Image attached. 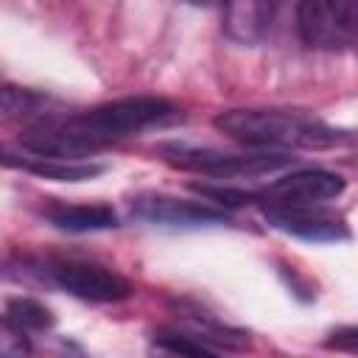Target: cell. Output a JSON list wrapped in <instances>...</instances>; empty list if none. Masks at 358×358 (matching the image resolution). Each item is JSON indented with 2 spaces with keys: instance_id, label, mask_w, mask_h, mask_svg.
I'll use <instances>...</instances> for the list:
<instances>
[{
  "instance_id": "obj_1",
  "label": "cell",
  "mask_w": 358,
  "mask_h": 358,
  "mask_svg": "<svg viewBox=\"0 0 358 358\" xmlns=\"http://www.w3.org/2000/svg\"><path fill=\"white\" fill-rule=\"evenodd\" d=\"M213 126L235 143L255 148H333L355 143V131L333 129L313 115L291 109H227Z\"/></svg>"
},
{
  "instance_id": "obj_2",
  "label": "cell",
  "mask_w": 358,
  "mask_h": 358,
  "mask_svg": "<svg viewBox=\"0 0 358 358\" xmlns=\"http://www.w3.org/2000/svg\"><path fill=\"white\" fill-rule=\"evenodd\" d=\"M179 117V109L157 95H131V98H117L98 103L87 112H76L64 117V126L81 137L87 145L95 151L106 148L115 140L140 134L151 126H162Z\"/></svg>"
},
{
  "instance_id": "obj_3",
  "label": "cell",
  "mask_w": 358,
  "mask_h": 358,
  "mask_svg": "<svg viewBox=\"0 0 358 358\" xmlns=\"http://www.w3.org/2000/svg\"><path fill=\"white\" fill-rule=\"evenodd\" d=\"M159 157L179 171L207 173V176H218V179L271 173V171L291 165V159H294L288 154H266V151H252V154L243 151L241 154V151H221L213 145H190V143H162Z\"/></svg>"
},
{
  "instance_id": "obj_4",
  "label": "cell",
  "mask_w": 358,
  "mask_h": 358,
  "mask_svg": "<svg viewBox=\"0 0 358 358\" xmlns=\"http://www.w3.org/2000/svg\"><path fill=\"white\" fill-rule=\"evenodd\" d=\"M299 39L324 53L358 45V0H305L296 6Z\"/></svg>"
},
{
  "instance_id": "obj_5",
  "label": "cell",
  "mask_w": 358,
  "mask_h": 358,
  "mask_svg": "<svg viewBox=\"0 0 358 358\" xmlns=\"http://www.w3.org/2000/svg\"><path fill=\"white\" fill-rule=\"evenodd\" d=\"M42 274L59 291L87 302H123L134 294V285L123 274L90 260H73V257L48 260Z\"/></svg>"
},
{
  "instance_id": "obj_6",
  "label": "cell",
  "mask_w": 358,
  "mask_h": 358,
  "mask_svg": "<svg viewBox=\"0 0 358 358\" xmlns=\"http://www.w3.org/2000/svg\"><path fill=\"white\" fill-rule=\"evenodd\" d=\"M344 187L347 185L338 173H330L322 168H302L257 190V204L260 207H319L322 201L341 196Z\"/></svg>"
},
{
  "instance_id": "obj_7",
  "label": "cell",
  "mask_w": 358,
  "mask_h": 358,
  "mask_svg": "<svg viewBox=\"0 0 358 358\" xmlns=\"http://www.w3.org/2000/svg\"><path fill=\"white\" fill-rule=\"evenodd\" d=\"M131 213L140 221H148L154 227H218L227 224V213L199 204V201H187V199H173L165 193H140L131 199Z\"/></svg>"
},
{
  "instance_id": "obj_8",
  "label": "cell",
  "mask_w": 358,
  "mask_h": 358,
  "mask_svg": "<svg viewBox=\"0 0 358 358\" xmlns=\"http://www.w3.org/2000/svg\"><path fill=\"white\" fill-rule=\"evenodd\" d=\"M266 221L302 241L313 243H338L350 238V229L341 218L319 210V207H263Z\"/></svg>"
},
{
  "instance_id": "obj_9",
  "label": "cell",
  "mask_w": 358,
  "mask_h": 358,
  "mask_svg": "<svg viewBox=\"0 0 358 358\" xmlns=\"http://www.w3.org/2000/svg\"><path fill=\"white\" fill-rule=\"evenodd\" d=\"M42 218L62 232H101L117 227V213L109 204H67L53 199L42 207Z\"/></svg>"
},
{
  "instance_id": "obj_10",
  "label": "cell",
  "mask_w": 358,
  "mask_h": 358,
  "mask_svg": "<svg viewBox=\"0 0 358 358\" xmlns=\"http://www.w3.org/2000/svg\"><path fill=\"white\" fill-rule=\"evenodd\" d=\"M221 20H224L221 28L232 42L257 45L271 31L274 6L271 3H232L224 8Z\"/></svg>"
},
{
  "instance_id": "obj_11",
  "label": "cell",
  "mask_w": 358,
  "mask_h": 358,
  "mask_svg": "<svg viewBox=\"0 0 358 358\" xmlns=\"http://www.w3.org/2000/svg\"><path fill=\"white\" fill-rule=\"evenodd\" d=\"M3 115L8 120H22L25 129L67 117V112H59V103L53 98L39 95L34 90L11 87V84L3 87Z\"/></svg>"
},
{
  "instance_id": "obj_12",
  "label": "cell",
  "mask_w": 358,
  "mask_h": 358,
  "mask_svg": "<svg viewBox=\"0 0 358 358\" xmlns=\"http://www.w3.org/2000/svg\"><path fill=\"white\" fill-rule=\"evenodd\" d=\"M3 162L6 165H20L36 176H45V179H56V182H84V179H92L98 173H103V165L101 162H56V159H14L11 154H3Z\"/></svg>"
},
{
  "instance_id": "obj_13",
  "label": "cell",
  "mask_w": 358,
  "mask_h": 358,
  "mask_svg": "<svg viewBox=\"0 0 358 358\" xmlns=\"http://www.w3.org/2000/svg\"><path fill=\"white\" fill-rule=\"evenodd\" d=\"M3 322L14 324L22 333H39V330H50L56 319H53L50 308H45L42 302H36L31 296H8Z\"/></svg>"
},
{
  "instance_id": "obj_14",
  "label": "cell",
  "mask_w": 358,
  "mask_h": 358,
  "mask_svg": "<svg viewBox=\"0 0 358 358\" xmlns=\"http://www.w3.org/2000/svg\"><path fill=\"white\" fill-rule=\"evenodd\" d=\"M154 344H157V350H162V352L171 355V358H221V355H215L204 341L187 336L185 330L162 327V330L154 333Z\"/></svg>"
},
{
  "instance_id": "obj_15",
  "label": "cell",
  "mask_w": 358,
  "mask_h": 358,
  "mask_svg": "<svg viewBox=\"0 0 358 358\" xmlns=\"http://www.w3.org/2000/svg\"><path fill=\"white\" fill-rule=\"evenodd\" d=\"M193 190L221 207L257 204V190H243V187H232V185H193Z\"/></svg>"
},
{
  "instance_id": "obj_16",
  "label": "cell",
  "mask_w": 358,
  "mask_h": 358,
  "mask_svg": "<svg viewBox=\"0 0 358 358\" xmlns=\"http://www.w3.org/2000/svg\"><path fill=\"white\" fill-rule=\"evenodd\" d=\"M0 355L3 358H28L31 355L28 333H22L14 324L3 322V330H0Z\"/></svg>"
},
{
  "instance_id": "obj_17",
  "label": "cell",
  "mask_w": 358,
  "mask_h": 358,
  "mask_svg": "<svg viewBox=\"0 0 358 358\" xmlns=\"http://www.w3.org/2000/svg\"><path fill=\"white\" fill-rule=\"evenodd\" d=\"M322 344H324L327 350H336V352L358 355V324H344V327L330 330Z\"/></svg>"
}]
</instances>
